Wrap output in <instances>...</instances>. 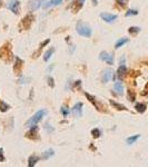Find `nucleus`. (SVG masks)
<instances>
[{"label":"nucleus","mask_w":148,"mask_h":167,"mask_svg":"<svg viewBox=\"0 0 148 167\" xmlns=\"http://www.w3.org/2000/svg\"><path fill=\"white\" fill-rule=\"evenodd\" d=\"M76 30H77V32H78L80 36H83V37H87V38L91 37V35H93V30H91V28H90L88 25L84 23L83 21H78V22H77Z\"/></svg>","instance_id":"obj_1"},{"label":"nucleus","mask_w":148,"mask_h":167,"mask_svg":"<svg viewBox=\"0 0 148 167\" xmlns=\"http://www.w3.org/2000/svg\"><path fill=\"white\" fill-rule=\"evenodd\" d=\"M47 114V112L45 110V109H40V110H38L35 115L32 116L31 118L26 123V126L27 127H32V126H35V125H37L40 120H41L42 118H43V116Z\"/></svg>","instance_id":"obj_2"},{"label":"nucleus","mask_w":148,"mask_h":167,"mask_svg":"<svg viewBox=\"0 0 148 167\" xmlns=\"http://www.w3.org/2000/svg\"><path fill=\"white\" fill-rule=\"evenodd\" d=\"M11 47H10V43H6L3 47H1L0 49V57L1 59H3L5 61H9L11 59Z\"/></svg>","instance_id":"obj_3"},{"label":"nucleus","mask_w":148,"mask_h":167,"mask_svg":"<svg viewBox=\"0 0 148 167\" xmlns=\"http://www.w3.org/2000/svg\"><path fill=\"white\" fill-rule=\"evenodd\" d=\"M8 9L10 11H12L15 15H17V13H19V11H20V2H19V0H10L9 2H8Z\"/></svg>","instance_id":"obj_4"},{"label":"nucleus","mask_w":148,"mask_h":167,"mask_svg":"<svg viewBox=\"0 0 148 167\" xmlns=\"http://www.w3.org/2000/svg\"><path fill=\"white\" fill-rule=\"evenodd\" d=\"M99 59L103 60V61H105L108 65H113L114 63V57H113V55H110V53H108V52L106 51H101L99 53Z\"/></svg>","instance_id":"obj_5"},{"label":"nucleus","mask_w":148,"mask_h":167,"mask_svg":"<svg viewBox=\"0 0 148 167\" xmlns=\"http://www.w3.org/2000/svg\"><path fill=\"white\" fill-rule=\"evenodd\" d=\"M111 79L115 80V75H114V71L111 69H106L105 71L103 73V83H108L110 81Z\"/></svg>","instance_id":"obj_6"},{"label":"nucleus","mask_w":148,"mask_h":167,"mask_svg":"<svg viewBox=\"0 0 148 167\" xmlns=\"http://www.w3.org/2000/svg\"><path fill=\"white\" fill-rule=\"evenodd\" d=\"M71 113L75 117H81L83 115V103H77L71 108Z\"/></svg>","instance_id":"obj_7"},{"label":"nucleus","mask_w":148,"mask_h":167,"mask_svg":"<svg viewBox=\"0 0 148 167\" xmlns=\"http://www.w3.org/2000/svg\"><path fill=\"white\" fill-rule=\"evenodd\" d=\"M100 17L106 22H114L118 18L117 15H111V13H108V12H101L100 13Z\"/></svg>","instance_id":"obj_8"},{"label":"nucleus","mask_w":148,"mask_h":167,"mask_svg":"<svg viewBox=\"0 0 148 167\" xmlns=\"http://www.w3.org/2000/svg\"><path fill=\"white\" fill-rule=\"evenodd\" d=\"M45 0H30V2H29V10H37L38 8H40L42 5V2H43Z\"/></svg>","instance_id":"obj_9"},{"label":"nucleus","mask_w":148,"mask_h":167,"mask_svg":"<svg viewBox=\"0 0 148 167\" xmlns=\"http://www.w3.org/2000/svg\"><path fill=\"white\" fill-rule=\"evenodd\" d=\"M32 20H33V17H32L31 15H28V16H26V17L22 19L21 25L23 26L25 29H28V28H30V26H31Z\"/></svg>","instance_id":"obj_10"},{"label":"nucleus","mask_w":148,"mask_h":167,"mask_svg":"<svg viewBox=\"0 0 148 167\" xmlns=\"http://www.w3.org/2000/svg\"><path fill=\"white\" fill-rule=\"evenodd\" d=\"M37 132H38V127H37L36 125L32 126V127H30V130L26 134V136H27L28 138H31V139H33V138H37V136H38Z\"/></svg>","instance_id":"obj_11"},{"label":"nucleus","mask_w":148,"mask_h":167,"mask_svg":"<svg viewBox=\"0 0 148 167\" xmlns=\"http://www.w3.org/2000/svg\"><path fill=\"white\" fill-rule=\"evenodd\" d=\"M126 73H127L126 66H125V65H120L119 68H118V70H117V76H118V78H119V79L124 78V76L126 75Z\"/></svg>","instance_id":"obj_12"},{"label":"nucleus","mask_w":148,"mask_h":167,"mask_svg":"<svg viewBox=\"0 0 148 167\" xmlns=\"http://www.w3.org/2000/svg\"><path fill=\"white\" fill-rule=\"evenodd\" d=\"M114 89L115 92H117L118 95H123L124 94V86L121 81H115V85H114Z\"/></svg>","instance_id":"obj_13"},{"label":"nucleus","mask_w":148,"mask_h":167,"mask_svg":"<svg viewBox=\"0 0 148 167\" xmlns=\"http://www.w3.org/2000/svg\"><path fill=\"white\" fill-rule=\"evenodd\" d=\"M22 66H23V61L21 60L19 57H16V66H15V71L17 73H19L22 69Z\"/></svg>","instance_id":"obj_14"},{"label":"nucleus","mask_w":148,"mask_h":167,"mask_svg":"<svg viewBox=\"0 0 148 167\" xmlns=\"http://www.w3.org/2000/svg\"><path fill=\"white\" fill-rule=\"evenodd\" d=\"M129 41V39L128 38H120V39H118L116 41V43H115V48L116 49H118V48H120V47H123L125 43H127V42Z\"/></svg>","instance_id":"obj_15"},{"label":"nucleus","mask_w":148,"mask_h":167,"mask_svg":"<svg viewBox=\"0 0 148 167\" xmlns=\"http://www.w3.org/2000/svg\"><path fill=\"white\" fill-rule=\"evenodd\" d=\"M110 104H111V106H114L117 110H128L126 106L119 104V103H116V102H114V100H110Z\"/></svg>","instance_id":"obj_16"},{"label":"nucleus","mask_w":148,"mask_h":167,"mask_svg":"<svg viewBox=\"0 0 148 167\" xmlns=\"http://www.w3.org/2000/svg\"><path fill=\"white\" fill-rule=\"evenodd\" d=\"M135 109L137 110L138 113L143 114V113H145V110H146V105L141 104V103H137V104L135 105Z\"/></svg>","instance_id":"obj_17"},{"label":"nucleus","mask_w":148,"mask_h":167,"mask_svg":"<svg viewBox=\"0 0 148 167\" xmlns=\"http://www.w3.org/2000/svg\"><path fill=\"white\" fill-rule=\"evenodd\" d=\"M85 95H86V97H87V98H88V99L90 100V103H91V104H94V106H95V107L97 108V109H98V110H101V109L99 108V105L97 104V102H96V98L94 97V96H91V95L87 94V93H86Z\"/></svg>","instance_id":"obj_18"},{"label":"nucleus","mask_w":148,"mask_h":167,"mask_svg":"<svg viewBox=\"0 0 148 167\" xmlns=\"http://www.w3.org/2000/svg\"><path fill=\"white\" fill-rule=\"evenodd\" d=\"M38 160H39V158H38L37 156H30L29 157V159H28V166L33 167L36 164H37Z\"/></svg>","instance_id":"obj_19"},{"label":"nucleus","mask_w":148,"mask_h":167,"mask_svg":"<svg viewBox=\"0 0 148 167\" xmlns=\"http://www.w3.org/2000/svg\"><path fill=\"white\" fill-rule=\"evenodd\" d=\"M9 108H10V106L7 104V103H5L3 100H0V112L6 113L7 110H9Z\"/></svg>","instance_id":"obj_20"},{"label":"nucleus","mask_w":148,"mask_h":167,"mask_svg":"<svg viewBox=\"0 0 148 167\" xmlns=\"http://www.w3.org/2000/svg\"><path fill=\"white\" fill-rule=\"evenodd\" d=\"M140 135H135V136H131V137H128L127 138V144L128 145H133L134 143H136L138 139H139Z\"/></svg>","instance_id":"obj_21"},{"label":"nucleus","mask_w":148,"mask_h":167,"mask_svg":"<svg viewBox=\"0 0 148 167\" xmlns=\"http://www.w3.org/2000/svg\"><path fill=\"white\" fill-rule=\"evenodd\" d=\"M53 51H55V49H53V48H50L49 50H47V51H46V53L43 55V60H45V61H48V60L50 59L51 55L53 53Z\"/></svg>","instance_id":"obj_22"},{"label":"nucleus","mask_w":148,"mask_h":167,"mask_svg":"<svg viewBox=\"0 0 148 167\" xmlns=\"http://www.w3.org/2000/svg\"><path fill=\"white\" fill-rule=\"evenodd\" d=\"M85 0H75V3L74 5H76L77 7H76V10H75V12H77L78 11V9H80L81 7H83V5H84ZM73 5V6H74Z\"/></svg>","instance_id":"obj_23"},{"label":"nucleus","mask_w":148,"mask_h":167,"mask_svg":"<svg viewBox=\"0 0 148 167\" xmlns=\"http://www.w3.org/2000/svg\"><path fill=\"white\" fill-rule=\"evenodd\" d=\"M139 31H140V28H139V27H130V28L128 29V32H129L130 35H134V36L137 35Z\"/></svg>","instance_id":"obj_24"},{"label":"nucleus","mask_w":148,"mask_h":167,"mask_svg":"<svg viewBox=\"0 0 148 167\" xmlns=\"http://www.w3.org/2000/svg\"><path fill=\"white\" fill-rule=\"evenodd\" d=\"M53 155V149H48L47 152H45V153H43L42 158H43V159H48L49 157H51Z\"/></svg>","instance_id":"obj_25"},{"label":"nucleus","mask_w":148,"mask_h":167,"mask_svg":"<svg viewBox=\"0 0 148 167\" xmlns=\"http://www.w3.org/2000/svg\"><path fill=\"white\" fill-rule=\"evenodd\" d=\"M61 1H63V0H50V2L47 3L45 7H49V6H58V5L61 3Z\"/></svg>","instance_id":"obj_26"},{"label":"nucleus","mask_w":148,"mask_h":167,"mask_svg":"<svg viewBox=\"0 0 148 167\" xmlns=\"http://www.w3.org/2000/svg\"><path fill=\"white\" fill-rule=\"evenodd\" d=\"M60 112H61V114L63 115V117H67L68 114L70 113V109H68L66 106H63V107H61V109H60Z\"/></svg>","instance_id":"obj_27"},{"label":"nucleus","mask_w":148,"mask_h":167,"mask_svg":"<svg viewBox=\"0 0 148 167\" xmlns=\"http://www.w3.org/2000/svg\"><path fill=\"white\" fill-rule=\"evenodd\" d=\"M127 94H128V99H129L130 102H134V100H135V98H136V95L134 94L131 90H128V93H127Z\"/></svg>","instance_id":"obj_28"},{"label":"nucleus","mask_w":148,"mask_h":167,"mask_svg":"<svg viewBox=\"0 0 148 167\" xmlns=\"http://www.w3.org/2000/svg\"><path fill=\"white\" fill-rule=\"evenodd\" d=\"M136 15H138V11L134 10V9H130V10H128L126 12L127 17H129V16H136Z\"/></svg>","instance_id":"obj_29"},{"label":"nucleus","mask_w":148,"mask_h":167,"mask_svg":"<svg viewBox=\"0 0 148 167\" xmlns=\"http://www.w3.org/2000/svg\"><path fill=\"white\" fill-rule=\"evenodd\" d=\"M91 135L94 136L95 138H97V137H99V136H100V130H99V129H97V128H95V129H93V130H91Z\"/></svg>","instance_id":"obj_30"},{"label":"nucleus","mask_w":148,"mask_h":167,"mask_svg":"<svg viewBox=\"0 0 148 167\" xmlns=\"http://www.w3.org/2000/svg\"><path fill=\"white\" fill-rule=\"evenodd\" d=\"M116 1H117V3H118V5H120L121 7H125L128 0H116Z\"/></svg>","instance_id":"obj_31"},{"label":"nucleus","mask_w":148,"mask_h":167,"mask_svg":"<svg viewBox=\"0 0 148 167\" xmlns=\"http://www.w3.org/2000/svg\"><path fill=\"white\" fill-rule=\"evenodd\" d=\"M49 41H50V40H49V39H47V40H46V41H45V42H42L41 45H40V47H39V50H38V52H39V51H41V49H42V48H43V47H45L46 45H48V43H49Z\"/></svg>","instance_id":"obj_32"},{"label":"nucleus","mask_w":148,"mask_h":167,"mask_svg":"<svg viewBox=\"0 0 148 167\" xmlns=\"http://www.w3.org/2000/svg\"><path fill=\"white\" fill-rule=\"evenodd\" d=\"M0 162H5V156H3V149L0 148Z\"/></svg>","instance_id":"obj_33"},{"label":"nucleus","mask_w":148,"mask_h":167,"mask_svg":"<svg viewBox=\"0 0 148 167\" xmlns=\"http://www.w3.org/2000/svg\"><path fill=\"white\" fill-rule=\"evenodd\" d=\"M48 81H49V86H50V87H53V86H55V84H53V79L51 78V77L48 78Z\"/></svg>","instance_id":"obj_34"}]
</instances>
